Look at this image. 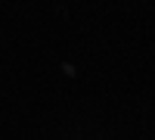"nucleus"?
I'll return each mask as SVG.
<instances>
[]
</instances>
